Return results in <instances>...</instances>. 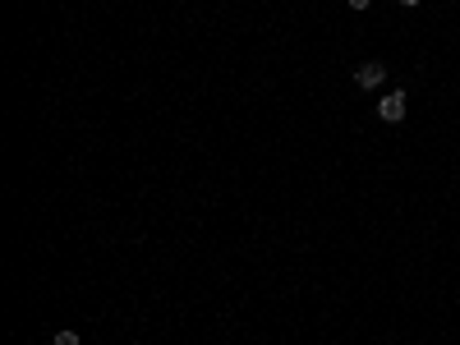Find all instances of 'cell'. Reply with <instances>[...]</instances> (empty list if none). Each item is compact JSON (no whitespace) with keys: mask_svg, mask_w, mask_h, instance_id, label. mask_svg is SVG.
<instances>
[{"mask_svg":"<svg viewBox=\"0 0 460 345\" xmlns=\"http://www.w3.org/2000/svg\"><path fill=\"white\" fill-rule=\"evenodd\" d=\"M382 78H387V65H382V60H368V65L354 69V83H359V88H382Z\"/></svg>","mask_w":460,"mask_h":345,"instance_id":"2","label":"cell"},{"mask_svg":"<svg viewBox=\"0 0 460 345\" xmlns=\"http://www.w3.org/2000/svg\"><path fill=\"white\" fill-rule=\"evenodd\" d=\"M401 5H419V0H401Z\"/></svg>","mask_w":460,"mask_h":345,"instance_id":"5","label":"cell"},{"mask_svg":"<svg viewBox=\"0 0 460 345\" xmlns=\"http://www.w3.org/2000/svg\"><path fill=\"white\" fill-rule=\"evenodd\" d=\"M345 5H350V10H368L373 0H345Z\"/></svg>","mask_w":460,"mask_h":345,"instance_id":"4","label":"cell"},{"mask_svg":"<svg viewBox=\"0 0 460 345\" xmlns=\"http://www.w3.org/2000/svg\"><path fill=\"white\" fill-rule=\"evenodd\" d=\"M51 345H78V332H69V327H65V332L51 336Z\"/></svg>","mask_w":460,"mask_h":345,"instance_id":"3","label":"cell"},{"mask_svg":"<svg viewBox=\"0 0 460 345\" xmlns=\"http://www.w3.org/2000/svg\"><path fill=\"white\" fill-rule=\"evenodd\" d=\"M405 92H401V88H396V92H387V97L382 101H378V120H387V124H401V120H405Z\"/></svg>","mask_w":460,"mask_h":345,"instance_id":"1","label":"cell"}]
</instances>
